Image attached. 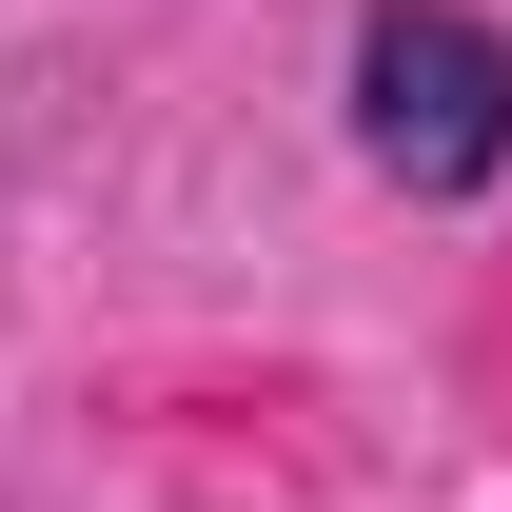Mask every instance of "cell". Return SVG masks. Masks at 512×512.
Masks as SVG:
<instances>
[{"label": "cell", "mask_w": 512, "mask_h": 512, "mask_svg": "<svg viewBox=\"0 0 512 512\" xmlns=\"http://www.w3.org/2000/svg\"><path fill=\"white\" fill-rule=\"evenodd\" d=\"M355 158L394 197H493L512 178V40L473 0H355Z\"/></svg>", "instance_id": "obj_1"}]
</instances>
